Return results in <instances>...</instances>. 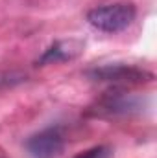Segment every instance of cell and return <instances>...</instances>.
Segmentation results:
<instances>
[{
  "instance_id": "obj_4",
  "label": "cell",
  "mask_w": 157,
  "mask_h": 158,
  "mask_svg": "<svg viewBox=\"0 0 157 158\" xmlns=\"http://www.w3.org/2000/svg\"><path fill=\"white\" fill-rule=\"evenodd\" d=\"M83 50V42L79 40H57L54 42L39 59H37V66L44 64H54V63H61V61H70L74 57H78Z\"/></svg>"
},
{
  "instance_id": "obj_3",
  "label": "cell",
  "mask_w": 157,
  "mask_h": 158,
  "mask_svg": "<svg viewBox=\"0 0 157 158\" xmlns=\"http://www.w3.org/2000/svg\"><path fill=\"white\" fill-rule=\"evenodd\" d=\"M89 77H92L94 81H113V83H144L152 81L154 76L128 64H107L91 70Z\"/></svg>"
},
{
  "instance_id": "obj_5",
  "label": "cell",
  "mask_w": 157,
  "mask_h": 158,
  "mask_svg": "<svg viewBox=\"0 0 157 158\" xmlns=\"http://www.w3.org/2000/svg\"><path fill=\"white\" fill-rule=\"evenodd\" d=\"M76 158H111V151L109 147H94L85 153H79Z\"/></svg>"
},
{
  "instance_id": "obj_2",
  "label": "cell",
  "mask_w": 157,
  "mask_h": 158,
  "mask_svg": "<svg viewBox=\"0 0 157 158\" xmlns=\"http://www.w3.org/2000/svg\"><path fill=\"white\" fill-rule=\"evenodd\" d=\"M63 147H65V140L57 127L44 129L26 142V149L32 155V158H56L61 155Z\"/></svg>"
},
{
  "instance_id": "obj_1",
  "label": "cell",
  "mask_w": 157,
  "mask_h": 158,
  "mask_svg": "<svg viewBox=\"0 0 157 158\" xmlns=\"http://www.w3.org/2000/svg\"><path fill=\"white\" fill-rule=\"evenodd\" d=\"M133 19H135V7L126 2L100 6L87 13L89 24L105 33H118L126 30L133 22Z\"/></svg>"
}]
</instances>
